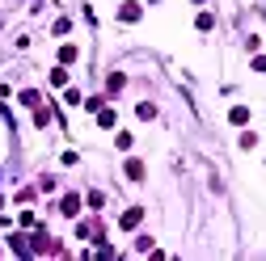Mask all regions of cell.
I'll list each match as a JSON object with an SVG mask.
<instances>
[{
    "instance_id": "obj_4",
    "label": "cell",
    "mask_w": 266,
    "mask_h": 261,
    "mask_svg": "<svg viewBox=\"0 0 266 261\" xmlns=\"http://www.w3.org/2000/svg\"><path fill=\"white\" fill-rule=\"evenodd\" d=\"M118 17H123V21H135L139 9H135V4H123V9H118Z\"/></svg>"
},
{
    "instance_id": "obj_1",
    "label": "cell",
    "mask_w": 266,
    "mask_h": 261,
    "mask_svg": "<svg viewBox=\"0 0 266 261\" xmlns=\"http://www.w3.org/2000/svg\"><path fill=\"white\" fill-rule=\"evenodd\" d=\"M139 215H144V211H139V207H131L127 215H123V228H135V223H139Z\"/></svg>"
},
{
    "instance_id": "obj_3",
    "label": "cell",
    "mask_w": 266,
    "mask_h": 261,
    "mask_svg": "<svg viewBox=\"0 0 266 261\" xmlns=\"http://www.w3.org/2000/svg\"><path fill=\"white\" fill-rule=\"evenodd\" d=\"M228 118H233V122L241 126V122H249V110H245V105H237V110H233V114H228Z\"/></svg>"
},
{
    "instance_id": "obj_5",
    "label": "cell",
    "mask_w": 266,
    "mask_h": 261,
    "mask_svg": "<svg viewBox=\"0 0 266 261\" xmlns=\"http://www.w3.org/2000/svg\"><path fill=\"white\" fill-rule=\"evenodd\" d=\"M80 211V198H64V215H76Z\"/></svg>"
},
{
    "instance_id": "obj_2",
    "label": "cell",
    "mask_w": 266,
    "mask_h": 261,
    "mask_svg": "<svg viewBox=\"0 0 266 261\" xmlns=\"http://www.w3.org/2000/svg\"><path fill=\"white\" fill-rule=\"evenodd\" d=\"M127 177H131V181L144 177V165H139V160H127Z\"/></svg>"
}]
</instances>
